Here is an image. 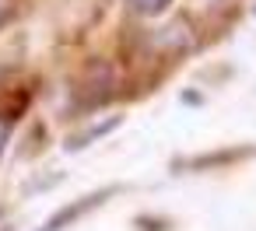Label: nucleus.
<instances>
[{
	"mask_svg": "<svg viewBox=\"0 0 256 231\" xmlns=\"http://www.w3.org/2000/svg\"><path fill=\"white\" fill-rule=\"evenodd\" d=\"M8 126H11V123L0 119V151H4V140H8Z\"/></svg>",
	"mask_w": 256,
	"mask_h": 231,
	"instance_id": "obj_3",
	"label": "nucleus"
},
{
	"mask_svg": "<svg viewBox=\"0 0 256 231\" xmlns=\"http://www.w3.org/2000/svg\"><path fill=\"white\" fill-rule=\"evenodd\" d=\"M130 4H134L140 14H148V18H151V14H162V11L172 4V0H130Z\"/></svg>",
	"mask_w": 256,
	"mask_h": 231,
	"instance_id": "obj_2",
	"label": "nucleus"
},
{
	"mask_svg": "<svg viewBox=\"0 0 256 231\" xmlns=\"http://www.w3.org/2000/svg\"><path fill=\"white\" fill-rule=\"evenodd\" d=\"M106 196H112V189H98V193H92V196H81V200L67 203V207H64V210H56V214H53V217H50V221H46L39 231H64V228H67V224H74L81 214L95 210V207H98Z\"/></svg>",
	"mask_w": 256,
	"mask_h": 231,
	"instance_id": "obj_1",
	"label": "nucleus"
}]
</instances>
